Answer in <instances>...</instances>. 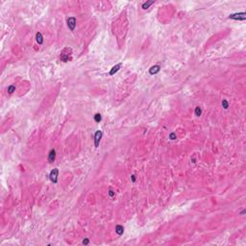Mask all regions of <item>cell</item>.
Masks as SVG:
<instances>
[{
    "label": "cell",
    "mask_w": 246,
    "mask_h": 246,
    "mask_svg": "<svg viewBox=\"0 0 246 246\" xmlns=\"http://www.w3.org/2000/svg\"><path fill=\"white\" fill-rule=\"evenodd\" d=\"M71 49L70 48H65L61 54V61L64 63H67L71 60Z\"/></svg>",
    "instance_id": "cell-1"
},
{
    "label": "cell",
    "mask_w": 246,
    "mask_h": 246,
    "mask_svg": "<svg viewBox=\"0 0 246 246\" xmlns=\"http://www.w3.org/2000/svg\"><path fill=\"white\" fill-rule=\"evenodd\" d=\"M229 18L231 19H235V20H245L246 19V14L244 13H237V14H233L230 15Z\"/></svg>",
    "instance_id": "cell-2"
},
{
    "label": "cell",
    "mask_w": 246,
    "mask_h": 246,
    "mask_svg": "<svg viewBox=\"0 0 246 246\" xmlns=\"http://www.w3.org/2000/svg\"><path fill=\"white\" fill-rule=\"evenodd\" d=\"M58 173H59V169H58V168H54V169H52L51 172H50L49 178H50L51 182L54 183V184H57V183H58Z\"/></svg>",
    "instance_id": "cell-3"
},
{
    "label": "cell",
    "mask_w": 246,
    "mask_h": 246,
    "mask_svg": "<svg viewBox=\"0 0 246 246\" xmlns=\"http://www.w3.org/2000/svg\"><path fill=\"white\" fill-rule=\"evenodd\" d=\"M67 26L69 28L70 31H74L75 27H76V18L71 16L67 18Z\"/></svg>",
    "instance_id": "cell-4"
},
{
    "label": "cell",
    "mask_w": 246,
    "mask_h": 246,
    "mask_svg": "<svg viewBox=\"0 0 246 246\" xmlns=\"http://www.w3.org/2000/svg\"><path fill=\"white\" fill-rule=\"evenodd\" d=\"M102 136H103V133H102V131H100V130H98V131L95 133V135H94V146H95V147H98V146H99V143H100V140H101V138H102Z\"/></svg>",
    "instance_id": "cell-5"
},
{
    "label": "cell",
    "mask_w": 246,
    "mask_h": 246,
    "mask_svg": "<svg viewBox=\"0 0 246 246\" xmlns=\"http://www.w3.org/2000/svg\"><path fill=\"white\" fill-rule=\"evenodd\" d=\"M160 70H161V66H160V65H154V66L150 67L149 73H150L151 75H155V74H157V73L160 72Z\"/></svg>",
    "instance_id": "cell-6"
},
{
    "label": "cell",
    "mask_w": 246,
    "mask_h": 246,
    "mask_svg": "<svg viewBox=\"0 0 246 246\" xmlns=\"http://www.w3.org/2000/svg\"><path fill=\"white\" fill-rule=\"evenodd\" d=\"M55 160H56V150H55V149H52V150H50L49 155H48V161H49L50 163H52Z\"/></svg>",
    "instance_id": "cell-7"
},
{
    "label": "cell",
    "mask_w": 246,
    "mask_h": 246,
    "mask_svg": "<svg viewBox=\"0 0 246 246\" xmlns=\"http://www.w3.org/2000/svg\"><path fill=\"white\" fill-rule=\"evenodd\" d=\"M121 65H122V64H117V65H115L112 69H111V71H110V75L111 76H113V75H114L116 72L118 71V70L120 69V67H121Z\"/></svg>",
    "instance_id": "cell-8"
},
{
    "label": "cell",
    "mask_w": 246,
    "mask_h": 246,
    "mask_svg": "<svg viewBox=\"0 0 246 246\" xmlns=\"http://www.w3.org/2000/svg\"><path fill=\"white\" fill-rule=\"evenodd\" d=\"M115 233L117 234V235H119V236L123 235V233H124V227L121 226V225H116V227H115Z\"/></svg>",
    "instance_id": "cell-9"
},
{
    "label": "cell",
    "mask_w": 246,
    "mask_h": 246,
    "mask_svg": "<svg viewBox=\"0 0 246 246\" xmlns=\"http://www.w3.org/2000/svg\"><path fill=\"white\" fill-rule=\"evenodd\" d=\"M36 38H37V41H38V43L41 45V44L43 43V38H42V35H41L40 32H38V33H37Z\"/></svg>",
    "instance_id": "cell-10"
},
{
    "label": "cell",
    "mask_w": 246,
    "mask_h": 246,
    "mask_svg": "<svg viewBox=\"0 0 246 246\" xmlns=\"http://www.w3.org/2000/svg\"><path fill=\"white\" fill-rule=\"evenodd\" d=\"M152 4H154L153 0H151V1H147V2H145V3L142 4V9H143V10H146V9H148Z\"/></svg>",
    "instance_id": "cell-11"
},
{
    "label": "cell",
    "mask_w": 246,
    "mask_h": 246,
    "mask_svg": "<svg viewBox=\"0 0 246 246\" xmlns=\"http://www.w3.org/2000/svg\"><path fill=\"white\" fill-rule=\"evenodd\" d=\"M221 104H222V107H223L225 110H227V109L229 108V103H228V101H227L226 99H223V100H222Z\"/></svg>",
    "instance_id": "cell-12"
},
{
    "label": "cell",
    "mask_w": 246,
    "mask_h": 246,
    "mask_svg": "<svg viewBox=\"0 0 246 246\" xmlns=\"http://www.w3.org/2000/svg\"><path fill=\"white\" fill-rule=\"evenodd\" d=\"M16 91V86L15 85H11L9 88H8V92L10 93V94H12L13 92H15Z\"/></svg>",
    "instance_id": "cell-13"
},
{
    "label": "cell",
    "mask_w": 246,
    "mask_h": 246,
    "mask_svg": "<svg viewBox=\"0 0 246 246\" xmlns=\"http://www.w3.org/2000/svg\"><path fill=\"white\" fill-rule=\"evenodd\" d=\"M94 120H95L96 122H100V121L102 120V116H101L100 113H95V115H94Z\"/></svg>",
    "instance_id": "cell-14"
},
{
    "label": "cell",
    "mask_w": 246,
    "mask_h": 246,
    "mask_svg": "<svg viewBox=\"0 0 246 246\" xmlns=\"http://www.w3.org/2000/svg\"><path fill=\"white\" fill-rule=\"evenodd\" d=\"M201 113H202L201 108H200V107H196V108H195V114H196L197 116H200Z\"/></svg>",
    "instance_id": "cell-15"
},
{
    "label": "cell",
    "mask_w": 246,
    "mask_h": 246,
    "mask_svg": "<svg viewBox=\"0 0 246 246\" xmlns=\"http://www.w3.org/2000/svg\"><path fill=\"white\" fill-rule=\"evenodd\" d=\"M169 138L172 139V140H174V139H176V138H177V137H176V135H175L174 133H172V134L169 135Z\"/></svg>",
    "instance_id": "cell-16"
},
{
    "label": "cell",
    "mask_w": 246,
    "mask_h": 246,
    "mask_svg": "<svg viewBox=\"0 0 246 246\" xmlns=\"http://www.w3.org/2000/svg\"><path fill=\"white\" fill-rule=\"evenodd\" d=\"M82 243H83L84 245H87V244H89V238H85V239L83 240V242H82Z\"/></svg>",
    "instance_id": "cell-17"
},
{
    "label": "cell",
    "mask_w": 246,
    "mask_h": 246,
    "mask_svg": "<svg viewBox=\"0 0 246 246\" xmlns=\"http://www.w3.org/2000/svg\"><path fill=\"white\" fill-rule=\"evenodd\" d=\"M109 195H110L111 197H113V196H114V192H113L112 190H109Z\"/></svg>",
    "instance_id": "cell-18"
},
{
    "label": "cell",
    "mask_w": 246,
    "mask_h": 246,
    "mask_svg": "<svg viewBox=\"0 0 246 246\" xmlns=\"http://www.w3.org/2000/svg\"><path fill=\"white\" fill-rule=\"evenodd\" d=\"M131 179H132V181H133V182H135V181H136V176H135V175H132V176H131Z\"/></svg>",
    "instance_id": "cell-19"
},
{
    "label": "cell",
    "mask_w": 246,
    "mask_h": 246,
    "mask_svg": "<svg viewBox=\"0 0 246 246\" xmlns=\"http://www.w3.org/2000/svg\"><path fill=\"white\" fill-rule=\"evenodd\" d=\"M245 213H246V210H243L242 212L240 213V214H241V215H243V214H245Z\"/></svg>",
    "instance_id": "cell-20"
}]
</instances>
